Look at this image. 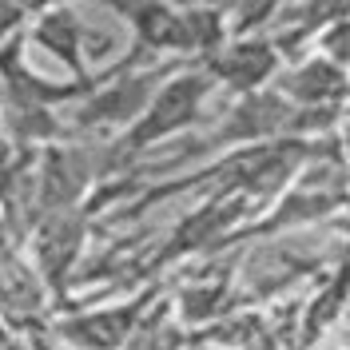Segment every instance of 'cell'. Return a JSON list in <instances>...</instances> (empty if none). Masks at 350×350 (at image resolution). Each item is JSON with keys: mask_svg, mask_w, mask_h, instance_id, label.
Segmentation results:
<instances>
[{"mask_svg": "<svg viewBox=\"0 0 350 350\" xmlns=\"http://www.w3.org/2000/svg\"><path fill=\"white\" fill-rule=\"evenodd\" d=\"M215 92L219 88H215V80L203 72V64H183L167 84L155 92V100L148 104V111H144L128 131H120L116 139H108L116 172L131 167L139 155H148L152 148L175 139L179 131L196 128L199 120H203L207 100H211Z\"/></svg>", "mask_w": 350, "mask_h": 350, "instance_id": "obj_1", "label": "cell"}, {"mask_svg": "<svg viewBox=\"0 0 350 350\" xmlns=\"http://www.w3.org/2000/svg\"><path fill=\"white\" fill-rule=\"evenodd\" d=\"M187 60H159V64H139L135 56H124L108 64V80L96 88L88 100H80L68 111V128L72 131H108V139H116L120 131H128L148 104L155 100V92L172 80Z\"/></svg>", "mask_w": 350, "mask_h": 350, "instance_id": "obj_2", "label": "cell"}, {"mask_svg": "<svg viewBox=\"0 0 350 350\" xmlns=\"http://www.w3.org/2000/svg\"><path fill=\"white\" fill-rule=\"evenodd\" d=\"M283 48L271 36H231V40L219 48L211 60H203V72L215 80V88H223L227 96L247 100V96H259L271 92L283 76Z\"/></svg>", "mask_w": 350, "mask_h": 350, "instance_id": "obj_3", "label": "cell"}, {"mask_svg": "<svg viewBox=\"0 0 350 350\" xmlns=\"http://www.w3.org/2000/svg\"><path fill=\"white\" fill-rule=\"evenodd\" d=\"M155 295H159V283H152L139 295H131L128 303H111V306H100V310L72 314V319H64L56 327V334L76 350H124V347H131V338L139 334V327L148 323Z\"/></svg>", "mask_w": 350, "mask_h": 350, "instance_id": "obj_4", "label": "cell"}, {"mask_svg": "<svg viewBox=\"0 0 350 350\" xmlns=\"http://www.w3.org/2000/svg\"><path fill=\"white\" fill-rule=\"evenodd\" d=\"M96 211V203L88 199L84 207H68V211H52L32 223V259L40 271V283L60 291L72 267L80 262L88 243V219Z\"/></svg>", "mask_w": 350, "mask_h": 350, "instance_id": "obj_5", "label": "cell"}, {"mask_svg": "<svg viewBox=\"0 0 350 350\" xmlns=\"http://www.w3.org/2000/svg\"><path fill=\"white\" fill-rule=\"evenodd\" d=\"M24 40L36 44L40 52H48L52 60H60L68 68V80H76V84L96 80V72L88 64L92 32H88V24L80 21V12L72 4H44V8H36Z\"/></svg>", "mask_w": 350, "mask_h": 350, "instance_id": "obj_6", "label": "cell"}, {"mask_svg": "<svg viewBox=\"0 0 350 350\" xmlns=\"http://www.w3.org/2000/svg\"><path fill=\"white\" fill-rule=\"evenodd\" d=\"M111 16L128 24L139 64H159V56L183 60V8L179 4H111Z\"/></svg>", "mask_w": 350, "mask_h": 350, "instance_id": "obj_7", "label": "cell"}, {"mask_svg": "<svg viewBox=\"0 0 350 350\" xmlns=\"http://www.w3.org/2000/svg\"><path fill=\"white\" fill-rule=\"evenodd\" d=\"M275 92L299 111H342V104L350 100V72L306 52L295 68H283Z\"/></svg>", "mask_w": 350, "mask_h": 350, "instance_id": "obj_8", "label": "cell"}, {"mask_svg": "<svg viewBox=\"0 0 350 350\" xmlns=\"http://www.w3.org/2000/svg\"><path fill=\"white\" fill-rule=\"evenodd\" d=\"M32 16H36V8H28V4H0V48L21 40L28 32V24H32Z\"/></svg>", "mask_w": 350, "mask_h": 350, "instance_id": "obj_9", "label": "cell"}, {"mask_svg": "<svg viewBox=\"0 0 350 350\" xmlns=\"http://www.w3.org/2000/svg\"><path fill=\"white\" fill-rule=\"evenodd\" d=\"M347 152H350V120H347Z\"/></svg>", "mask_w": 350, "mask_h": 350, "instance_id": "obj_10", "label": "cell"}]
</instances>
